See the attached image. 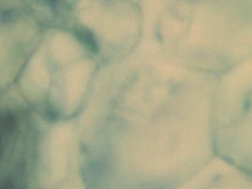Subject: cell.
<instances>
[{"instance_id": "obj_2", "label": "cell", "mask_w": 252, "mask_h": 189, "mask_svg": "<svg viewBox=\"0 0 252 189\" xmlns=\"http://www.w3.org/2000/svg\"><path fill=\"white\" fill-rule=\"evenodd\" d=\"M0 189H13V185L7 179L0 184Z\"/></svg>"}, {"instance_id": "obj_3", "label": "cell", "mask_w": 252, "mask_h": 189, "mask_svg": "<svg viewBox=\"0 0 252 189\" xmlns=\"http://www.w3.org/2000/svg\"><path fill=\"white\" fill-rule=\"evenodd\" d=\"M5 125H6L8 128L12 127V126L14 125V119H13V118H11V117H8V118L6 119V123H5Z\"/></svg>"}, {"instance_id": "obj_1", "label": "cell", "mask_w": 252, "mask_h": 189, "mask_svg": "<svg viewBox=\"0 0 252 189\" xmlns=\"http://www.w3.org/2000/svg\"><path fill=\"white\" fill-rule=\"evenodd\" d=\"M25 1L31 7L40 10L59 11L67 9L76 0H21Z\"/></svg>"}]
</instances>
